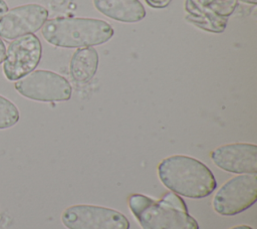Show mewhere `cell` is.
<instances>
[{
	"mask_svg": "<svg viewBox=\"0 0 257 229\" xmlns=\"http://www.w3.org/2000/svg\"><path fill=\"white\" fill-rule=\"evenodd\" d=\"M94 7L113 20L135 23L146 17V10L140 0H93Z\"/></svg>",
	"mask_w": 257,
	"mask_h": 229,
	"instance_id": "obj_10",
	"label": "cell"
},
{
	"mask_svg": "<svg viewBox=\"0 0 257 229\" xmlns=\"http://www.w3.org/2000/svg\"><path fill=\"white\" fill-rule=\"evenodd\" d=\"M212 162L220 169L236 174L256 175L257 146L233 143L220 146L211 152Z\"/></svg>",
	"mask_w": 257,
	"mask_h": 229,
	"instance_id": "obj_9",
	"label": "cell"
},
{
	"mask_svg": "<svg viewBox=\"0 0 257 229\" xmlns=\"http://www.w3.org/2000/svg\"><path fill=\"white\" fill-rule=\"evenodd\" d=\"M128 207L143 229H199L183 198L174 192L158 200L135 193L128 197Z\"/></svg>",
	"mask_w": 257,
	"mask_h": 229,
	"instance_id": "obj_2",
	"label": "cell"
},
{
	"mask_svg": "<svg viewBox=\"0 0 257 229\" xmlns=\"http://www.w3.org/2000/svg\"><path fill=\"white\" fill-rule=\"evenodd\" d=\"M171 0H147V2L156 8L159 7H165Z\"/></svg>",
	"mask_w": 257,
	"mask_h": 229,
	"instance_id": "obj_14",
	"label": "cell"
},
{
	"mask_svg": "<svg viewBox=\"0 0 257 229\" xmlns=\"http://www.w3.org/2000/svg\"><path fill=\"white\" fill-rule=\"evenodd\" d=\"M61 222L67 229H130L127 218L119 211L90 204L67 207Z\"/></svg>",
	"mask_w": 257,
	"mask_h": 229,
	"instance_id": "obj_6",
	"label": "cell"
},
{
	"mask_svg": "<svg viewBox=\"0 0 257 229\" xmlns=\"http://www.w3.org/2000/svg\"><path fill=\"white\" fill-rule=\"evenodd\" d=\"M15 89L24 97L36 101H64L71 97L72 88L62 75L50 70H33L16 80Z\"/></svg>",
	"mask_w": 257,
	"mask_h": 229,
	"instance_id": "obj_5",
	"label": "cell"
},
{
	"mask_svg": "<svg viewBox=\"0 0 257 229\" xmlns=\"http://www.w3.org/2000/svg\"><path fill=\"white\" fill-rule=\"evenodd\" d=\"M5 53H6V46L3 40L0 38V64L3 62L5 58Z\"/></svg>",
	"mask_w": 257,
	"mask_h": 229,
	"instance_id": "obj_15",
	"label": "cell"
},
{
	"mask_svg": "<svg viewBox=\"0 0 257 229\" xmlns=\"http://www.w3.org/2000/svg\"><path fill=\"white\" fill-rule=\"evenodd\" d=\"M48 18V11L39 4L14 7L0 17V36L12 40L38 31Z\"/></svg>",
	"mask_w": 257,
	"mask_h": 229,
	"instance_id": "obj_8",
	"label": "cell"
},
{
	"mask_svg": "<svg viewBox=\"0 0 257 229\" xmlns=\"http://www.w3.org/2000/svg\"><path fill=\"white\" fill-rule=\"evenodd\" d=\"M186 10L188 12L187 20L206 31L221 33L226 28V18L217 16L214 12L201 8L192 0H187Z\"/></svg>",
	"mask_w": 257,
	"mask_h": 229,
	"instance_id": "obj_12",
	"label": "cell"
},
{
	"mask_svg": "<svg viewBox=\"0 0 257 229\" xmlns=\"http://www.w3.org/2000/svg\"><path fill=\"white\" fill-rule=\"evenodd\" d=\"M230 229H253L251 226H248V225H238V226H234Z\"/></svg>",
	"mask_w": 257,
	"mask_h": 229,
	"instance_id": "obj_17",
	"label": "cell"
},
{
	"mask_svg": "<svg viewBox=\"0 0 257 229\" xmlns=\"http://www.w3.org/2000/svg\"><path fill=\"white\" fill-rule=\"evenodd\" d=\"M20 119L17 106L8 98L0 95V130L15 126Z\"/></svg>",
	"mask_w": 257,
	"mask_h": 229,
	"instance_id": "obj_13",
	"label": "cell"
},
{
	"mask_svg": "<svg viewBox=\"0 0 257 229\" xmlns=\"http://www.w3.org/2000/svg\"><path fill=\"white\" fill-rule=\"evenodd\" d=\"M42 45L35 34H26L13 39L6 50L3 72L10 81H15L33 71L40 62Z\"/></svg>",
	"mask_w": 257,
	"mask_h": 229,
	"instance_id": "obj_7",
	"label": "cell"
},
{
	"mask_svg": "<svg viewBox=\"0 0 257 229\" xmlns=\"http://www.w3.org/2000/svg\"><path fill=\"white\" fill-rule=\"evenodd\" d=\"M110 24L101 19L57 17L46 20L41 29L43 38L62 48H84L103 44L113 35Z\"/></svg>",
	"mask_w": 257,
	"mask_h": 229,
	"instance_id": "obj_3",
	"label": "cell"
},
{
	"mask_svg": "<svg viewBox=\"0 0 257 229\" xmlns=\"http://www.w3.org/2000/svg\"><path fill=\"white\" fill-rule=\"evenodd\" d=\"M256 200V175L240 174L221 186L212 200V206L219 215L234 216L250 208Z\"/></svg>",
	"mask_w": 257,
	"mask_h": 229,
	"instance_id": "obj_4",
	"label": "cell"
},
{
	"mask_svg": "<svg viewBox=\"0 0 257 229\" xmlns=\"http://www.w3.org/2000/svg\"><path fill=\"white\" fill-rule=\"evenodd\" d=\"M8 11V5L4 0H0V17Z\"/></svg>",
	"mask_w": 257,
	"mask_h": 229,
	"instance_id": "obj_16",
	"label": "cell"
},
{
	"mask_svg": "<svg viewBox=\"0 0 257 229\" xmlns=\"http://www.w3.org/2000/svg\"><path fill=\"white\" fill-rule=\"evenodd\" d=\"M162 184L172 192L191 199H202L217 188V181L207 165L187 156L172 155L158 166Z\"/></svg>",
	"mask_w": 257,
	"mask_h": 229,
	"instance_id": "obj_1",
	"label": "cell"
},
{
	"mask_svg": "<svg viewBox=\"0 0 257 229\" xmlns=\"http://www.w3.org/2000/svg\"><path fill=\"white\" fill-rule=\"evenodd\" d=\"M98 67V53L93 47L78 48L70 60V74L78 83L92 79Z\"/></svg>",
	"mask_w": 257,
	"mask_h": 229,
	"instance_id": "obj_11",
	"label": "cell"
}]
</instances>
